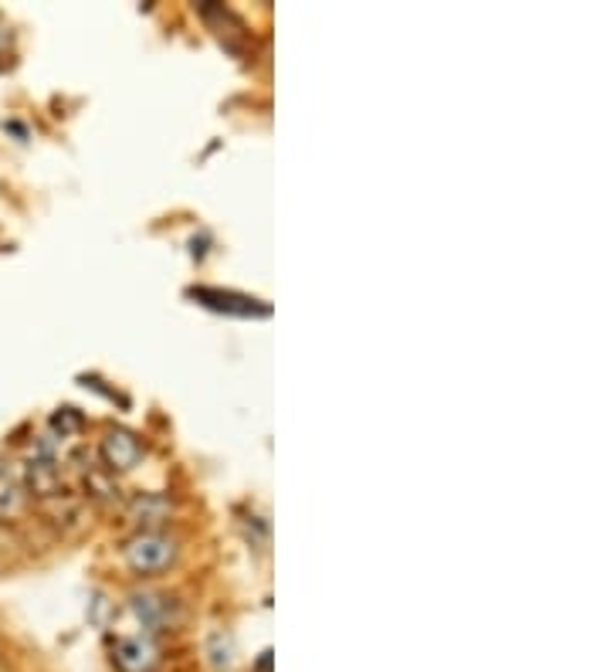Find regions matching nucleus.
I'll list each match as a JSON object with an SVG mask.
<instances>
[{"instance_id": "f257e3e1", "label": "nucleus", "mask_w": 610, "mask_h": 672, "mask_svg": "<svg viewBox=\"0 0 610 672\" xmlns=\"http://www.w3.org/2000/svg\"><path fill=\"white\" fill-rule=\"evenodd\" d=\"M180 547L173 536L160 533V530H143V533H136L126 541L122 547V557L126 564L136 570V574H160L167 570L173 561H176Z\"/></svg>"}, {"instance_id": "f03ea898", "label": "nucleus", "mask_w": 610, "mask_h": 672, "mask_svg": "<svg viewBox=\"0 0 610 672\" xmlns=\"http://www.w3.org/2000/svg\"><path fill=\"white\" fill-rule=\"evenodd\" d=\"M136 618L147 625L150 632H167V629H180V621H183V608L176 598L163 595V591H132L129 598Z\"/></svg>"}, {"instance_id": "7ed1b4c3", "label": "nucleus", "mask_w": 610, "mask_h": 672, "mask_svg": "<svg viewBox=\"0 0 610 672\" xmlns=\"http://www.w3.org/2000/svg\"><path fill=\"white\" fill-rule=\"evenodd\" d=\"M160 659L153 636H119L113 642V665L119 672H160Z\"/></svg>"}, {"instance_id": "20e7f679", "label": "nucleus", "mask_w": 610, "mask_h": 672, "mask_svg": "<svg viewBox=\"0 0 610 672\" xmlns=\"http://www.w3.org/2000/svg\"><path fill=\"white\" fill-rule=\"evenodd\" d=\"M186 296L197 299L201 306L214 309V312H227V317H271V306H265L261 299H252V296H242V292H224V289H207V286H197V289H186Z\"/></svg>"}, {"instance_id": "39448f33", "label": "nucleus", "mask_w": 610, "mask_h": 672, "mask_svg": "<svg viewBox=\"0 0 610 672\" xmlns=\"http://www.w3.org/2000/svg\"><path fill=\"white\" fill-rule=\"evenodd\" d=\"M99 456L113 472H129L139 466V459H143V445H139V438L126 428H109L99 445Z\"/></svg>"}, {"instance_id": "423d86ee", "label": "nucleus", "mask_w": 610, "mask_h": 672, "mask_svg": "<svg viewBox=\"0 0 610 672\" xmlns=\"http://www.w3.org/2000/svg\"><path fill=\"white\" fill-rule=\"evenodd\" d=\"M129 513H132L136 523H163L167 513H170V503L163 497H157V492H147V497H136L132 500Z\"/></svg>"}, {"instance_id": "0eeeda50", "label": "nucleus", "mask_w": 610, "mask_h": 672, "mask_svg": "<svg viewBox=\"0 0 610 672\" xmlns=\"http://www.w3.org/2000/svg\"><path fill=\"white\" fill-rule=\"evenodd\" d=\"M85 489H88V497H92V500H103V503L119 500V486H116L106 472L92 469V466H88V472H85Z\"/></svg>"}, {"instance_id": "6e6552de", "label": "nucleus", "mask_w": 610, "mask_h": 672, "mask_svg": "<svg viewBox=\"0 0 610 672\" xmlns=\"http://www.w3.org/2000/svg\"><path fill=\"white\" fill-rule=\"evenodd\" d=\"M211 662H214L217 672H224V669L234 665V646H231V639L221 636V632L211 636Z\"/></svg>"}, {"instance_id": "1a4fd4ad", "label": "nucleus", "mask_w": 610, "mask_h": 672, "mask_svg": "<svg viewBox=\"0 0 610 672\" xmlns=\"http://www.w3.org/2000/svg\"><path fill=\"white\" fill-rule=\"evenodd\" d=\"M82 415L75 412V408H58L55 415H52V428L65 438V435H75V431H82Z\"/></svg>"}, {"instance_id": "9d476101", "label": "nucleus", "mask_w": 610, "mask_h": 672, "mask_svg": "<svg viewBox=\"0 0 610 672\" xmlns=\"http://www.w3.org/2000/svg\"><path fill=\"white\" fill-rule=\"evenodd\" d=\"M21 510V489L18 486H8V489H0V513H18Z\"/></svg>"}]
</instances>
